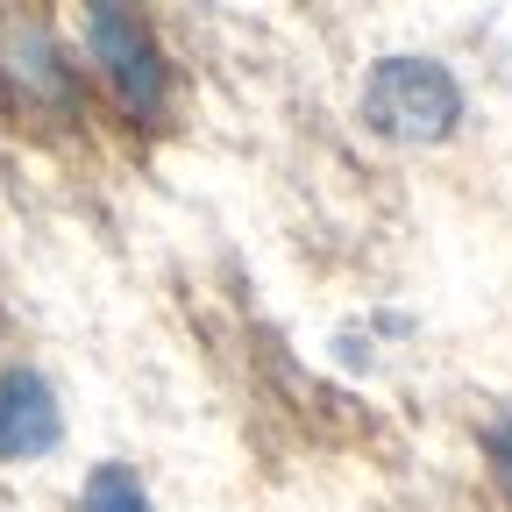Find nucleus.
<instances>
[{
  "label": "nucleus",
  "mask_w": 512,
  "mask_h": 512,
  "mask_svg": "<svg viewBox=\"0 0 512 512\" xmlns=\"http://www.w3.org/2000/svg\"><path fill=\"white\" fill-rule=\"evenodd\" d=\"M363 128L406 150L448 143L463 128V79L441 57H413V50L377 57L363 79Z\"/></svg>",
  "instance_id": "f257e3e1"
},
{
  "label": "nucleus",
  "mask_w": 512,
  "mask_h": 512,
  "mask_svg": "<svg viewBox=\"0 0 512 512\" xmlns=\"http://www.w3.org/2000/svg\"><path fill=\"white\" fill-rule=\"evenodd\" d=\"M79 36H86V57L100 64V79L114 86V100L136 121H157L164 100H171V57H164L150 15H136V8H86Z\"/></svg>",
  "instance_id": "f03ea898"
},
{
  "label": "nucleus",
  "mask_w": 512,
  "mask_h": 512,
  "mask_svg": "<svg viewBox=\"0 0 512 512\" xmlns=\"http://www.w3.org/2000/svg\"><path fill=\"white\" fill-rule=\"evenodd\" d=\"M0 86L36 121H79L86 107L79 64L43 15H0Z\"/></svg>",
  "instance_id": "7ed1b4c3"
},
{
  "label": "nucleus",
  "mask_w": 512,
  "mask_h": 512,
  "mask_svg": "<svg viewBox=\"0 0 512 512\" xmlns=\"http://www.w3.org/2000/svg\"><path fill=\"white\" fill-rule=\"evenodd\" d=\"M64 441V406L36 363H0V463H36Z\"/></svg>",
  "instance_id": "20e7f679"
},
{
  "label": "nucleus",
  "mask_w": 512,
  "mask_h": 512,
  "mask_svg": "<svg viewBox=\"0 0 512 512\" xmlns=\"http://www.w3.org/2000/svg\"><path fill=\"white\" fill-rule=\"evenodd\" d=\"M79 512H157L143 477L128 470V463H93L86 491H79Z\"/></svg>",
  "instance_id": "39448f33"
},
{
  "label": "nucleus",
  "mask_w": 512,
  "mask_h": 512,
  "mask_svg": "<svg viewBox=\"0 0 512 512\" xmlns=\"http://www.w3.org/2000/svg\"><path fill=\"white\" fill-rule=\"evenodd\" d=\"M484 456H491V477H498V491H505V505H512V420L484 427Z\"/></svg>",
  "instance_id": "423d86ee"
}]
</instances>
